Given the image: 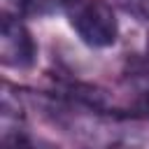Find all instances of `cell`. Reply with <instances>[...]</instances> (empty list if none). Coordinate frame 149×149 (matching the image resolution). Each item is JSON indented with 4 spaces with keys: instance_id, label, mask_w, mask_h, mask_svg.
Masks as SVG:
<instances>
[{
    "instance_id": "1",
    "label": "cell",
    "mask_w": 149,
    "mask_h": 149,
    "mask_svg": "<svg viewBox=\"0 0 149 149\" xmlns=\"http://www.w3.org/2000/svg\"><path fill=\"white\" fill-rule=\"evenodd\" d=\"M68 16L79 40L93 49L112 47L119 37V21L107 0H81Z\"/></svg>"
},
{
    "instance_id": "2",
    "label": "cell",
    "mask_w": 149,
    "mask_h": 149,
    "mask_svg": "<svg viewBox=\"0 0 149 149\" xmlns=\"http://www.w3.org/2000/svg\"><path fill=\"white\" fill-rule=\"evenodd\" d=\"M37 58V44L26 28V23L16 16H2L0 23V61L7 68L26 70Z\"/></svg>"
},
{
    "instance_id": "3",
    "label": "cell",
    "mask_w": 149,
    "mask_h": 149,
    "mask_svg": "<svg viewBox=\"0 0 149 149\" xmlns=\"http://www.w3.org/2000/svg\"><path fill=\"white\" fill-rule=\"evenodd\" d=\"M81 0H2V16H49L65 12L70 14Z\"/></svg>"
},
{
    "instance_id": "4",
    "label": "cell",
    "mask_w": 149,
    "mask_h": 149,
    "mask_svg": "<svg viewBox=\"0 0 149 149\" xmlns=\"http://www.w3.org/2000/svg\"><path fill=\"white\" fill-rule=\"evenodd\" d=\"M2 149H56V147H51V144H47V142H35L33 137H28L23 130H19V133H7V135H2Z\"/></svg>"
},
{
    "instance_id": "5",
    "label": "cell",
    "mask_w": 149,
    "mask_h": 149,
    "mask_svg": "<svg viewBox=\"0 0 149 149\" xmlns=\"http://www.w3.org/2000/svg\"><path fill=\"white\" fill-rule=\"evenodd\" d=\"M121 12L130 14L137 21H149V0H112Z\"/></svg>"
}]
</instances>
